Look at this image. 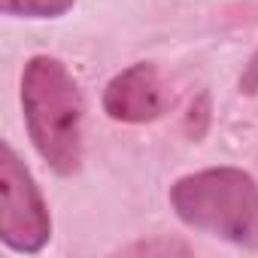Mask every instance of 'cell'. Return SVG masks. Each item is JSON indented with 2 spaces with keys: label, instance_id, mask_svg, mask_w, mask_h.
<instances>
[{
  "label": "cell",
  "instance_id": "obj_1",
  "mask_svg": "<svg viewBox=\"0 0 258 258\" xmlns=\"http://www.w3.org/2000/svg\"><path fill=\"white\" fill-rule=\"evenodd\" d=\"M22 106L37 152L58 173H73L82 161V97L58 58L37 55L28 61Z\"/></svg>",
  "mask_w": 258,
  "mask_h": 258
},
{
  "label": "cell",
  "instance_id": "obj_2",
  "mask_svg": "<svg viewBox=\"0 0 258 258\" xmlns=\"http://www.w3.org/2000/svg\"><path fill=\"white\" fill-rule=\"evenodd\" d=\"M170 204L188 228L243 246L258 243V185L237 167L182 176L170 188Z\"/></svg>",
  "mask_w": 258,
  "mask_h": 258
},
{
  "label": "cell",
  "instance_id": "obj_3",
  "mask_svg": "<svg viewBox=\"0 0 258 258\" xmlns=\"http://www.w3.org/2000/svg\"><path fill=\"white\" fill-rule=\"evenodd\" d=\"M52 234L49 210L13 146L0 155V237L16 252H40Z\"/></svg>",
  "mask_w": 258,
  "mask_h": 258
},
{
  "label": "cell",
  "instance_id": "obj_4",
  "mask_svg": "<svg viewBox=\"0 0 258 258\" xmlns=\"http://www.w3.org/2000/svg\"><path fill=\"white\" fill-rule=\"evenodd\" d=\"M103 109L115 121H149L161 115L164 94L158 82V70L152 64H134L109 79L103 91Z\"/></svg>",
  "mask_w": 258,
  "mask_h": 258
},
{
  "label": "cell",
  "instance_id": "obj_5",
  "mask_svg": "<svg viewBox=\"0 0 258 258\" xmlns=\"http://www.w3.org/2000/svg\"><path fill=\"white\" fill-rule=\"evenodd\" d=\"M73 7V0H0L7 16H28V19H55Z\"/></svg>",
  "mask_w": 258,
  "mask_h": 258
},
{
  "label": "cell",
  "instance_id": "obj_6",
  "mask_svg": "<svg viewBox=\"0 0 258 258\" xmlns=\"http://www.w3.org/2000/svg\"><path fill=\"white\" fill-rule=\"evenodd\" d=\"M255 85H258V58L252 61V76H243V88L246 91H255Z\"/></svg>",
  "mask_w": 258,
  "mask_h": 258
}]
</instances>
